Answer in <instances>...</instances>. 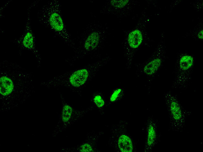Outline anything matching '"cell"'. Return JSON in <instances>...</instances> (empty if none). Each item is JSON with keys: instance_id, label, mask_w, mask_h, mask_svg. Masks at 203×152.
Wrapping results in <instances>:
<instances>
[{"instance_id": "15", "label": "cell", "mask_w": 203, "mask_h": 152, "mask_svg": "<svg viewBox=\"0 0 203 152\" xmlns=\"http://www.w3.org/2000/svg\"><path fill=\"white\" fill-rule=\"evenodd\" d=\"M156 138V131L153 124H150L148 126L146 136V144L151 146L155 143Z\"/></svg>"}, {"instance_id": "4", "label": "cell", "mask_w": 203, "mask_h": 152, "mask_svg": "<svg viewBox=\"0 0 203 152\" xmlns=\"http://www.w3.org/2000/svg\"><path fill=\"white\" fill-rule=\"evenodd\" d=\"M61 9L59 0L48 1L38 11L37 19L40 23L49 29L74 50L76 43L67 29Z\"/></svg>"}, {"instance_id": "8", "label": "cell", "mask_w": 203, "mask_h": 152, "mask_svg": "<svg viewBox=\"0 0 203 152\" xmlns=\"http://www.w3.org/2000/svg\"><path fill=\"white\" fill-rule=\"evenodd\" d=\"M38 2V1H34L28 7L27 10V19L23 33L19 37L14 39L11 42L18 47L20 54H21L23 50H27L32 52L37 60V67H39L41 65L42 58L37 48L36 37L32 28L30 17L31 9L35 6Z\"/></svg>"}, {"instance_id": "1", "label": "cell", "mask_w": 203, "mask_h": 152, "mask_svg": "<svg viewBox=\"0 0 203 152\" xmlns=\"http://www.w3.org/2000/svg\"><path fill=\"white\" fill-rule=\"evenodd\" d=\"M34 76L17 63H0V112H5L24 103L34 93Z\"/></svg>"}, {"instance_id": "17", "label": "cell", "mask_w": 203, "mask_h": 152, "mask_svg": "<svg viewBox=\"0 0 203 152\" xmlns=\"http://www.w3.org/2000/svg\"><path fill=\"white\" fill-rule=\"evenodd\" d=\"M122 90L120 88H117L114 90L111 94L109 101L111 103L116 102L120 97V95L121 93Z\"/></svg>"}, {"instance_id": "3", "label": "cell", "mask_w": 203, "mask_h": 152, "mask_svg": "<svg viewBox=\"0 0 203 152\" xmlns=\"http://www.w3.org/2000/svg\"><path fill=\"white\" fill-rule=\"evenodd\" d=\"M108 34V28L105 25L97 21L89 23L78 37L74 55L65 62L73 66L77 61L96 53L104 46Z\"/></svg>"}, {"instance_id": "16", "label": "cell", "mask_w": 203, "mask_h": 152, "mask_svg": "<svg viewBox=\"0 0 203 152\" xmlns=\"http://www.w3.org/2000/svg\"><path fill=\"white\" fill-rule=\"evenodd\" d=\"M92 103L98 109H103L106 105V102L103 96L99 93L95 94L92 100Z\"/></svg>"}, {"instance_id": "13", "label": "cell", "mask_w": 203, "mask_h": 152, "mask_svg": "<svg viewBox=\"0 0 203 152\" xmlns=\"http://www.w3.org/2000/svg\"><path fill=\"white\" fill-rule=\"evenodd\" d=\"M117 146L122 152H132L134 149L132 140L128 135L123 134L119 136L117 140Z\"/></svg>"}, {"instance_id": "12", "label": "cell", "mask_w": 203, "mask_h": 152, "mask_svg": "<svg viewBox=\"0 0 203 152\" xmlns=\"http://www.w3.org/2000/svg\"><path fill=\"white\" fill-rule=\"evenodd\" d=\"M166 99L168 108L172 119L176 121H180L182 116V111L179 101L174 95L168 94Z\"/></svg>"}, {"instance_id": "6", "label": "cell", "mask_w": 203, "mask_h": 152, "mask_svg": "<svg viewBox=\"0 0 203 152\" xmlns=\"http://www.w3.org/2000/svg\"><path fill=\"white\" fill-rule=\"evenodd\" d=\"M59 96L61 107L58 121L52 133V136L54 137L82 119L93 108L91 107L85 109H76L67 102L63 94L60 92Z\"/></svg>"}, {"instance_id": "2", "label": "cell", "mask_w": 203, "mask_h": 152, "mask_svg": "<svg viewBox=\"0 0 203 152\" xmlns=\"http://www.w3.org/2000/svg\"><path fill=\"white\" fill-rule=\"evenodd\" d=\"M111 59L109 56H106L96 62L41 82L40 85L47 88H66L81 97L84 88Z\"/></svg>"}, {"instance_id": "10", "label": "cell", "mask_w": 203, "mask_h": 152, "mask_svg": "<svg viewBox=\"0 0 203 152\" xmlns=\"http://www.w3.org/2000/svg\"><path fill=\"white\" fill-rule=\"evenodd\" d=\"M138 2L133 0H109L103 5L100 11L101 14L111 15L118 18L129 16Z\"/></svg>"}, {"instance_id": "5", "label": "cell", "mask_w": 203, "mask_h": 152, "mask_svg": "<svg viewBox=\"0 0 203 152\" xmlns=\"http://www.w3.org/2000/svg\"><path fill=\"white\" fill-rule=\"evenodd\" d=\"M150 21L146 11L144 10L135 26L125 34L122 46L127 70L131 68L137 51L149 39L147 26Z\"/></svg>"}, {"instance_id": "14", "label": "cell", "mask_w": 203, "mask_h": 152, "mask_svg": "<svg viewBox=\"0 0 203 152\" xmlns=\"http://www.w3.org/2000/svg\"><path fill=\"white\" fill-rule=\"evenodd\" d=\"M187 36H190L193 38L200 41L203 40V20H201L188 33Z\"/></svg>"}, {"instance_id": "11", "label": "cell", "mask_w": 203, "mask_h": 152, "mask_svg": "<svg viewBox=\"0 0 203 152\" xmlns=\"http://www.w3.org/2000/svg\"><path fill=\"white\" fill-rule=\"evenodd\" d=\"M102 134L88 133L85 140L78 145L71 147H62L60 148L62 152H93L97 151L96 144L100 136Z\"/></svg>"}, {"instance_id": "9", "label": "cell", "mask_w": 203, "mask_h": 152, "mask_svg": "<svg viewBox=\"0 0 203 152\" xmlns=\"http://www.w3.org/2000/svg\"><path fill=\"white\" fill-rule=\"evenodd\" d=\"M195 62L191 54L185 52L179 54L175 67V81L176 84H184L191 79Z\"/></svg>"}, {"instance_id": "7", "label": "cell", "mask_w": 203, "mask_h": 152, "mask_svg": "<svg viewBox=\"0 0 203 152\" xmlns=\"http://www.w3.org/2000/svg\"><path fill=\"white\" fill-rule=\"evenodd\" d=\"M166 51L165 36L163 33L151 56L146 60L136 66L137 75H143L148 78L155 76L163 65L166 58Z\"/></svg>"}]
</instances>
